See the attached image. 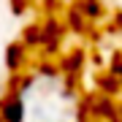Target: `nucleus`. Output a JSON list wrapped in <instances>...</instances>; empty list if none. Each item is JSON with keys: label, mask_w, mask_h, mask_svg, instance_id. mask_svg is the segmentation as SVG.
Here are the masks:
<instances>
[{"label": "nucleus", "mask_w": 122, "mask_h": 122, "mask_svg": "<svg viewBox=\"0 0 122 122\" xmlns=\"http://www.w3.org/2000/svg\"><path fill=\"white\" fill-rule=\"evenodd\" d=\"M8 122H81L79 98L57 71H35L5 103Z\"/></svg>", "instance_id": "nucleus-1"}]
</instances>
